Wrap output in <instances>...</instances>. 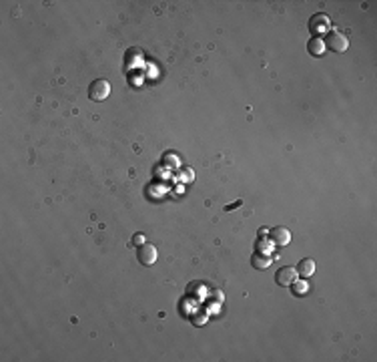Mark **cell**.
Returning <instances> with one entry per match:
<instances>
[{"label":"cell","instance_id":"9","mask_svg":"<svg viewBox=\"0 0 377 362\" xmlns=\"http://www.w3.org/2000/svg\"><path fill=\"white\" fill-rule=\"evenodd\" d=\"M253 268H257V270H265V268H269L271 266V256L269 254H263V252H257V254H253Z\"/></svg>","mask_w":377,"mask_h":362},{"label":"cell","instance_id":"6","mask_svg":"<svg viewBox=\"0 0 377 362\" xmlns=\"http://www.w3.org/2000/svg\"><path fill=\"white\" fill-rule=\"evenodd\" d=\"M297 276L299 278H309V276H313L315 274V262H313L311 258H305V260H301L299 264H297Z\"/></svg>","mask_w":377,"mask_h":362},{"label":"cell","instance_id":"10","mask_svg":"<svg viewBox=\"0 0 377 362\" xmlns=\"http://www.w3.org/2000/svg\"><path fill=\"white\" fill-rule=\"evenodd\" d=\"M291 286H293V294H295V296H303V294L307 292V288H309L307 282H297V280H295Z\"/></svg>","mask_w":377,"mask_h":362},{"label":"cell","instance_id":"4","mask_svg":"<svg viewBox=\"0 0 377 362\" xmlns=\"http://www.w3.org/2000/svg\"><path fill=\"white\" fill-rule=\"evenodd\" d=\"M269 239L273 241L275 248H283V246H287L291 241V231L287 227H273L269 231Z\"/></svg>","mask_w":377,"mask_h":362},{"label":"cell","instance_id":"8","mask_svg":"<svg viewBox=\"0 0 377 362\" xmlns=\"http://www.w3.org/2000/svg\"><path fill=\"white\" fill-rule=\"evenodd\" d=\"M307 50H309V54H313V56H319V54H323V50H325V43H323L319 37H313V39L309 41V45H307Z\"/></svg>","mask_w":377,"mask_h":362},{"label":"cell","instance_id":"1","mask_svg":"<svg viewBox=\"0 0 377 362\" xmlns=\"http://www.w3.org/2000/svg\"><path fill=\"white\" fill-rule=\"evenodd\" d=\"M111 95V85H109V81H105V79H97V81H92V85H90V89H88V97H90V101H105L107 97Z\"/></svg>","mask_w":377,"mask_h":362},{"label":"cell","instance_id":"5","mask_svg":"<svg viewBox=\"0 0 377 362\" xmlns=\"http://www.w3.org/2000/svg\"><path fill=\"white\" fill-rule=\"evenodd\" d=\"M139 260H141V264H145V266H152V264L156 262V248L145 241V244L141 246V250H139Z\"/></svg>","mask_w":377,"mask_h":362},{"label":"cell","instance_id":"11","mask_svg":"<svg viewBox=\"0 0 377 362\" xmlns=\"http://www.w3.org/2000/svg\"><path fill=\"white\" fill-rule=\"evenodd\" d=\"M133 244H135V246L145 244V235H143V233H135V237H133Z\"/></svg>","mask_w":377,"mask_h":362},{"label":"cell","instance_id":"3","mask_svg":"<svg viewBox=\"0 0 377 362\" xmlns=\"http://www.w3.org/2000/svg\"><path fill=\"white\" fill-rule=\"evenodd\" d=\"M297 278H299V276H297V270H295L293 266H283V268L277 272V274H275L277 284H279V286H283V288L291 286Z\"/></svg>","mask_w":377,"mask_h":362},{"label":"cell","instance_id":"2","mask_svg":"<svg viewBox=\"0 0 377 362\" xmlns=\"http://www.w3.org/2000/svg\"><path fill=\"white\" fill-rule=\"evenodd\" d=\"M323 43H325V46H329L333 52H345V50L349 48V39L345 37V35H341V33H337V30L329 33Z\"/></svg>","mask_w":377,"mask_h":362},{"label":"cell","instance_id":"7","mask_svg":"<svg viewBox=\"0 0 377 362\" xmlns=\"http://www.w3.org/2000/svg\"><path fill=\"white\" fill-rule=\"evenodd\" d=\"M311 30L313 33H323V30H327L329 28V18L325 16V14H315L311 18Z\"/></svg>","mask_w":377,"mask_h":362}]
</instances>
